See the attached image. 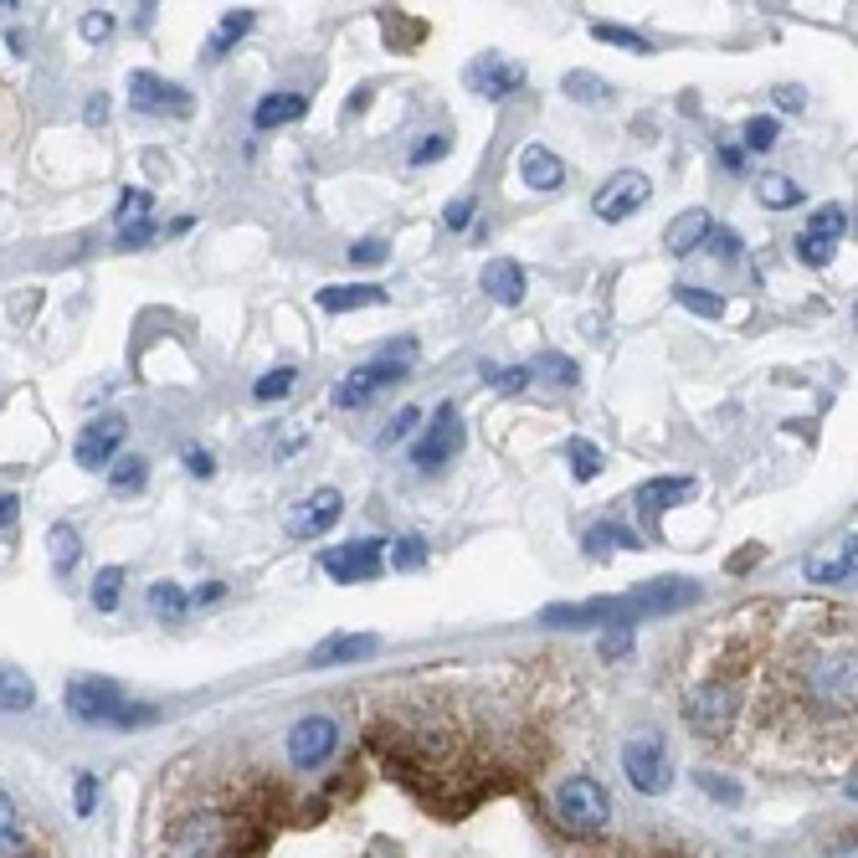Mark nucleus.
Returning <instances> with one entry per match:
<instances>
[{
	"mask_svg": "<svg viewBox=\"0 0 858 858\" xmlns=\"http://www.w3.org/2000/svg\"><path fill=\"white\" fill-rule=\"evenodd\" d=\"M78 31H82V41H108V37H114V16H108V11H88L78 21Z\"/></svg>",
	"mask_w": 858,
	"mask_h": 858,
	"instance_id": "49530a36",
	"label": "nucleus"
},
{
	"mask_svg": "<svg viewBox=\"0 0 858 858\" xmlns=\"http://www.w3.org/2000/svg\"><path fill=\"white\" fill-rule=\"evenodd\" d=\"M180 463H186L196 479H211V473H216V457L206 453V447H180Z\"/></svg>",
	"mask_w": 858,
	"mask_h": 858,
	"instance_id": "5fc2aeb1",
	"label": "nucleus"
},
{
	"mask_svg": "<svg viewBox=\"0 0 858 858\" xmlns=\"http://www.w3.org/2000/svg\"><path fill=\"white\" fill-rule=\"evenodd\" d=\"M294 381H298V371H294V365H278V371H268V376L257 381V386H253V396H257V402H283V396L294 391Z\"/></svg>",
	"mask_w": 858,
	"mask_h": 858,
	"instance_id": "4c0bfd02",
	"label": "nucleus"
},
{
	"mask_svg": "<svg viewBox=\"0 0 858 858\" xmlns=\"http://www.w3.org/2000/svg\"><path fill=\"white\" fill-rule=\"evenodd\" d=\"M565 93L581 98V103H606L612 88H606L602 78H591V72H565Z\"/></svg>",
	"mask_w": 858,
	"mask_h": 858,
	"instance_id": "ea45409f",
	"label": "nucleus"
},
{
	"mask_svg": "<svg viewBox=\"0 0 858 858\" xmlns=\"http://www.w3.org/2000/svg\"><path fill=\"white\" fill-rule=\"evenodd\" d=\"M47 555H52V571H57V576H68L72 565L82 561V540H78V530L57 520L52 530H47Z\"/></svg>",
	"mask_w": 858,
	"mask_h": 858,
	"instance_id": "b1692460",
	"label": "nucleus"
},
{
	"mask_svg": "<svg viewBox=\"0 0 858 858\" xmlns=\"http://www.w3.org/2000/svg\"><path fill=\"white\" fill-rule=\"evenodd\" d=\"M771 98H777L781 114H802V108H807V93L797 88V82H777V88H771Z\"/></svg>",
	"mask_w": 858,
	"mask_h": 858,
	"instance_id": "3c124183",
	"label": "nucleus"
},
{
	"mask_svg": "<svg viewBox=\"0 0 858 858\" xmlns=\"http://www.w3.org/2000/svg\"><path fill=\"white\" fill-rule=\"evenodd\" d=\"M31 704H37V684H31L21 669H6V663H0V710L21 714V710H31Z\"/></svg>",
	"mask_w": 858,
	"mask_h": 858,
	"instance_id": "bb28decb",
	"label": "nucleus"
},
{
	"mask_svg": "<svg viewBox=\"0 0 858 858\" xmlns=\"http://www.w3.org/2000/svg\"><path fill=\"white\" fill-rule=\"evenodd\" d=\"M854 565H858V540H832L828 550H818V555H807L802 571L807 581H818V586H838V581H854Z\"/></svg>",
	"mask_w": 858,
	"mask_h": 858,
	"instance_id": "f3484780",
	"label": "nucleus"
},
{
	"mask_svg": "<svg viewBox=\"0 0 858 858\" xmlns=\"http://www.w3.org/2000/svg\"><path fill=\"white\" fill-rule=\"evenodd\" d=\"M149 211H155V196H149V190H124L114 221H119V231H124V227H135V221H149Z\"/></svg>",
	"mask_w": 858,
	"mask_h": 858,
	"instance_id": "c9c22d12",
	"label": "nucleus"
},
{
	"mask_svg": "<svg viewBox=\"0 0 858 858\" xmlns=\"http://www.w3.org/2000/svg\"><path fill=\"white\" fill-rule=\"evenodd\" d=\"M349 263H365V268H376V263H386V241H381V237L349 241Z\"/></svg>",
	"mask_w": 858,
	"mask_h": 858,
	"instance_id": "a18cd8bd",
	"label": "nucleus"
},
{
	"mask_svg": "<svg viewBox=\"0 0 858 858\" xmlns=\"http://www.w3.org/2000/svg\"><path fill=\"white\" fill-rule=\"evenodd\" d=\"M376 653H381L376 632H335V638L314 643L309 669H339V663H361V658H376Z\"/></svg>",
	"mask_w": 858,
	"mask_h": 858,
	"instance_id": "2eb2a0df",
	"label": "nucleus"
},
{
	"mask_svg": "<svg viewBox=\"0 0 858 858\" xmlns=\"http://www.w3.org/2000/svg\"><path fill=\"white\" fill-rule=\"evenodd\" d=\"M129 103L139 108V114H170V119H186L190 108V93L180 88V82H165L160 72H135L129 78Z\"/></svg>",
	"mask_w": 858,
	"mask_h": 858,
	"instance_id": "f8f14e48",
	"label": "nucleus"
},
{
	"mask_svg": "<svg viewBox=\"0 0 858 858\" xmlns=\"http://www.w3.org/2000/svg\"><path fill=\"white\" fill-rule=\"evenodd\" d=\"M149 241H155V221H135V227H124L119 237H114V247L135 253V247H149Z\"/></svg>",
	"mask_w": 858,
	"mask_h": 858,
	"instance_id": "09e8293b",
	"label": "nucleus"
},
{
	"mask_svg": "<svg viewBox=\"0 0 858 858\" xmlns=\"http://www.w3.org/2000/svg\"><path fill=\"white\" fill-rule=\"evenodd\" d=\"M673 298H679L689 314H699V319H720V314H724V298L710 294V288H689V283H684V288H679Z\"/></svg>",
	"mask_w": 858,
	"mask_h": 858,
	"instance_id": "e433bc0d",
	"label": "nucleus"
},
{
	"mask_svg": "<svg viewBox=\"0 0 858 858\" xmlns=\"http://www.w3.org/2000/svg\"><path fill=\"white\" fill-rule=\"evenodd\" d=\"M447 149H453V139H447V135H432V139H422V145L412 149V165H432V160H443Z\"/></svg>",
	"mask_w": 858,
	"mask_h": 858,
	"instance_id": "8fccbe9b",
	"label": "nucleus"
},
{
	"mask_svg": "<svg viewBox=\"0 0 858 858\" xmlns=\"http://www.w3.org/2000/svg\"><path fill=\"white\" fill-rule=\"evenodd\" d=\"M469 82L479 88L483 98H489V103H504L510 93H520V88H524V68L489 52V57H479V62L469 68Z\"/></svg>",
	"mask_w": 858,
	"mask_h": 858,
	"instance_id": "dca6fc26",
	"label": "nucleus"
},
{
	"mask_svg": "<svg viewBox=\"0 0 858 858\" xmlns=\"http://www.w3.org/2000/svg\"><path fill=\"white\" fill-rule=\"evenodd\" d=\"M832 253H838V241H822V237H812V231H802V237H797V257H802L807 268H828Z\"/></svg>",
	"mask_w": 858,
	"mask_h": 858,
	"instance_id": "a19ab883",
	"label": "nucleus"
},
{
	"mask_svg": "<svg viewBox=\"0 0 858 858\" xmlns=\"http://www.w3.org/2000/svg\"><path fill=\"white\" fill-rule=\"evenodd\" d=\"M309 114V103H304V93H268L263 103L253 108V124L268 135V129H283V124H298Z\"/></svg>",
	"mask_w": 858,
	"mask_h": 858,
	"instance_id": "5701e85b",
	"label": "nucleus"
},
{
	"mask_svg": "<svg viewBox=\"0 0 858 858\" xmlns=\"http://www.w3.org/2000/svg\"><path fill=\"white\" fill-rule=\"evenodd\" d=\"M530 376H545V381H555V386H576L581 371H576V361H571V355L545 349V355H535V361H530Z\"/></svg>",
	"mask_w": 858,
	"mask_h": 858,
	"instance_id": "c85d7f7f",
	"label": "nucleus"
},
{
	"mask_svg": "<svg viewBox=\"0 0 858 858\" xmlns=\"http://www.w3.org/2000/svg\"><path fill=\"white\" fill-rule=\"evenodd\" d=\"M16 514H21V499H16V494H0V530H6V524H16Z\"/></svg>",
	"mask_w": 858,
	"mask_h": 858,
	"instance_id": "bf43d9fd",
	"label": "nucleus"
},
{
	"mask_svg": "<svg viewBox=\"0 0 858 858\" xmlns=\"http://www.w3.org/2000/svg\"><path fill=\"white\" fill-rule=\"evenodd\" d=\"M648 196H653V180L643 170H618L596 196H591V211L602 221H628L632 211H643Z\"/></svg>",
	"mask_w": 858,
	"mask_h": 858,
	"instance_id": "0eeeda50",
	"label": "nucleus"
},
{
	"mask_svg": "<svg viewBox=\"0 0 858 858\" xmlns=\"http://www.w3.org/2000/svg\"><path fill=\"white\" fill-rule=\"evenodd\" d=\"M704 241H710V253L720 257V263H736V257H740V231H730V227H724V231L710 227V237H704Z\"/></svg>",
	"mask_w": 858,
	"mask_h": 858,
	"instance_id": "de8ad7c7",
	"label": "nucleus"
},
{
	"mask_svg": "<svg viewBox=\"0 0 858 858\" xmlns=\"http://www.w3.org/2000/svg\"><path fill=\"white\" fill-rule=\"evenodd\" d=\"M427 561V545L416 535H402L396 545H391V571H416V565Z\"/></svg>",
	"mask_w": 858,
	"mask_h": 858,
	"instance_id": "79ce46f5",
	"label": "nucleus"
},
{
	"mask_svg": "<svg viewBox=\"0 0 858 858\" xmlns=\"http://www.w3.org/2000/svg\"><path fill=\"white\" fill-rule=\"evenodd\" d=\"M62 704H68L82 724H149L155 720L149 704H129L124 689L108 684V679H68Z\"/></svg>",
	"mask_w": 858,
	"mask_h": 858,
	"instance_id": "f03ea898",
	"label": "nucleus"
},
{
	"mask_svg": "<svg viewBox=\"0 0 858 858\" xmlns=\"http://www.w3.org/2000/svg\"><path fill=\"white\" fill-rule=\"evenodd\" d=\"M319 309L324 314H349V309H381L386 304V288L381 283H329L319 288Z\"/></svg>",
	"mask_w": 858,
	"mask_h": 858,
	"instance_id": "a211bd4d",
	"label": "nucleus"
},
{
	"mask_svg": "<svg viewBox=\"0 0 858 858\" xmlns=\"http://www.w3.org/2000/svg\"><path fill=\"white\" fill-rule=\"evenodd\" d=\"M253 31V11H227L221 21H216V31H211V41H206V62H216V57H227V47H237L241 37Z\"/></svg>",
	"mask_w": 858,
	"mask_h": 858,
	"instance_id": "393cba45",
	"label": "nucleus"
},
{
	"mask_svg": "<svg viewBox=\"0 0 858 858\" xmlns=\"http://www.w3.org/2000/svg\"><path fill=\"white\" fill-rule=\"evenodd\" d=\"M216 596H221V586H216V581H206V586L196 591V596H190V602H216Z\"/></svg>",
	"mask_w": 858,
	"mask_h": 858,
	"instance_id": "e2e57ef3",
	"label": "nucleus"
},
{
	"mask_svg": "<svg viewBox=\"0 0 858 858\" xmlns=\"http://www.w3.org/2000/svg\"><path fill=\"white\" fill-rule=\"evenodd\" d=\"M720 160L730 165V170H740V165H746V149H736V145H720Z\"/></svg>",
	"mask_w": 858,
	"mask_h": 858,
	"instance_id": "052dcab7",
	"label": "nucleus"
},
{
	"mask_svg": "<svg viewBox=\"0 0 858 858\" xmlns=\"http://www.w3.org/2000/svg\"><path fill=\"white\" fill-rule=\"evenodd\" d=\"M828 858H858L854 854V838H844V844H832V854Z\"/></svg>",
	"mask_w": 858,
	"mask_h": 858,
	"instance_id": "0e129e2a",
	"label": "nucleus"
},
{
	"mask_svg": "<svg viewBox=\"0 0 858 858\" xmlns=\"http://www.w3.org/2000/svg\"><path fill=\"white\" fill-rule=\"evenodd\" d=\"M524 288H530V278H524V268L514 257H489V263H483V294L489 298H499V304L514 309L524 298Z\"/></svg>",
	"mask_w": 858,
	"mask_h": 858,
	"instance_id": "6ab92c4d",
	"label": "nucleus"
},
{
	"mask_svg": "<svg viewBox=\"0 0 858 858\" xmlns=\"http://www.w3.org/2000/svg\"><path fill=\"white\" fill-rule=\"evenodd\" d=\"M520 175H524V186L530 190H561L565 186V160L545 145H530L520 155Z\"/></svg>",
	"mask_w": 858,
	"mask_h": 858,
	"instance_id": "aec40b11",
	"label": "nucleus"
},
{
	"mask_svg": "<svg viewBox=\"0 0 858 858\" xmlns=\"http://www.w3.org/2000/svg\"><path fill=\"white\" fill-rule=\"evenodd\" d=\"M632 648V628H606L602 638V658H622Z\"/></svg>",
	"mask_w": 858,
	"mask_h": 858,
	"instance_id": "6e6d98bb",
	"label": "nucleus"
},
{
	"mask_svg": "<svg viewBox=\"0 0 858 858\" xmlns=\"http://www.w3.org/2000/svg\"><path fill=\"white\" fill-rule=\"evenodd\" d=\"M103 93H93V98H88V124H103Z\"/></svg>",
	"mask_w": 858,
	"mask_h": 858,
	"instance_id": "680f3d73",
	"label": "nucleus"
},
{
	"mask_svg": "<svg viewBox=\"0 0 858 858\" xmlns=\"http://www.w3.org/2000/svg\"><path fill=\"white\" fill-rule=\"evenodd\" d=\"M324 576H335L339 586H355V581H376L386 571V540H349L319 555Z\"/></svg>",
	"mask_w": 858,
	"mask_h": 858,
	"instance_id": "423d86ee",
	"label": "nucleus"
},
{
	"mask_svg": "<svg viewBox=\"0 0 858 858\" xmlns=\"http://www.w3.org/2000/svg\"><path fill=\"white\" fill-rule=\"evenodd\" d=\"M11 832H16V807H11V797L0 791V844H6Z\"/></svg>",
	"mask_w": 858,
	"mask_h": 858,
	"instance_id": "13d9d810",
	"label": "nucleus"
},
{
	"mask_svg": "<svg viewBox=\"0 0 858 858\" xmlns=\"http://www.w3.org/2000/svg\"><path fill=\"white\" fill-rule=\"evenodd\" d=\"M689 494H694V479H648V483H638V510L663 514L673 504H684Z\"/></svg>",
	"mask_w": 858,
	"mask_h": 858,
	"instance_id": "4be33fe9",
	"label": "nucleus"
},
{
	"mask_svg": "<svg viewBox=\"0 0 858 858\" xmlns=\"http://www.w3.org/2000/svg\"><path fill=\"white\" fill-rule=\"evenodd\" d=\"M335 746H339V724L329 720V714H304V720L288 730V761H294L298 771L324 766L335 756Z\"/></svg>",
	"mask_w": 858,
	"mask_h": 858,
	"instance_id": "6e6552de",
	"label": "nucleus"
},
{
	"mask_svg": "<svg viewBox=\"0 0 858 858\" xmlns=\"http://www.w3.org/2000/svg\"><path fill=\"white\" fill-rule=\"evenodd\" d=\"M457 453H463V416H457L453 402H443L437 406V422L427 427V437L412 447V463L422 473H432V469H443V463H453Z\"/></svg>",
	"mask_w": 858,
	"mask_h": 858,
	"instance_id": "9d476101",
	"label": "nucleus"
},
{
	"mask_svg": "<svg viewBox=\"0 0 858 858\" xmlns=\"http://www.w3.org/2000/svg\"><path fill=\"white\" fill-rule=\"evenodd\" d=\"M812 699H818L822 710H832V714L854 710V658L818 663V669H812Z\"/></svg>",
	"mask_w": 858,
	"mask_h": 858,
	"instance_id": "4468645a",
	"label": "nucleus"
},
{
	"mask_svg": "<svg viewBox=\"0 0 858 858\" xmlns=\"http://www.w3.org/2000/svg\"><path fill=\"white\" fill-rule=\"evenodd\" d=\"M565 457H571V473H576V483H591L596 479V473H602V447L596 443H586V437H571V443H565Z\"/></svg>",
	"mask_w": 858,
	"mask_h": 858,
	"instance_id": "7c9ffc66",
	"label": "nucleus"
},
{
	"mask_svg": "<svg viewBox=\"0 0 858 858\" xmlns=\"http://www.w3.org/2000/svg\"><path fill=\"white\" fill-rule=\"evenodd\" d=\"M807 231H812V237H822V241H838L848 231V211H844V206H818V211L807 216Z\"/></svg>",
	"mask_w": 858,
	"mask_h": 858,
	"instance_id": "f704fd0d",
	"label": "nucleus"
},
{
	"mask_svg": "<svg viewBox=\"0 0 858 858\" xmlns=\"http://www.w3.org/2000/svg\"><path fill=\"white\" fill-rule=\"evenodd\" d=\"M412 365H416V339H391L376 361L355 365V371H345V376L335 381L329 402H335L339 412H361L371 396H381L386 386H396V381H402Z\"/></svg>",
	"mask_w": 858,
	"mask_h": 858,
	"instance_id": "f257e3e1",
	"label": "nucleus"
},
{
	"mask_svg": "<svg viewBox=\"0 0 858 858\" xmlns=\"http://www.w3.org/2000/svg\"><path fill=\"white\" fill-rule=\"evenodd\" d=\"M119 596H124V565H103L93 576V606L98 612H114Z\"/></svg>",
	"mask_w": 858,
	"mask_h": 858,
	"instance_id": "72a5a7b5",
	"label": "nucleus"
},
{
	"mask_svg": "<svg viewBox=\"0 0 858 858\" xmlns=\"http://www.w3.org/2000/svg\"><path fill=\"white\" fill-rule=\"evenodd\" d=\"M145 473H149L145 457H114L108 463V489L114 494H135V489H145Z\"/></svg>",
	"mask_w": 858,
	"mask_h": 858,
	"instance_id": "2f4dec72",
	"label": "nucleus"
},
{
	"mask_svg": "<svg viewBox=\"0 0 858 858\" xmlns=\"http://www.w3.org/2000/svg\"><path fill=\"white\" fill-rule=\"evenodd\" d=\"M704 237H710V211H704V206H689V211H679V216L669 221V231H663V247H669V257H689Z\"/></svg>",
	"mask_w": 858,
	"mask_h": 858,
	"instance_id": "412c9836",
	"label": "nucleus"
},
{
	"mask_svg": "<svg viewBox=\"0 0 858 858\" xmlns=\"http://www.w3.org/2000/svg\"><path fill=\"white\" fill-rule=\"evenodd\" d=\"M699 602V586L684 576H663V581H648V586L628 591V606H632V622L643 618H663V612H679V606H694Z\"/></svg>",
	"mask_w": 858,
	"mask_h": 858,
	"instance_id": "9b49d317",
	"label": "nucleus"
},
{
	"mask_svg": "<svg viewBox=\"0 0 858 858\" xmlns=\"http://www.w3.org/2000/svg\"><path fill=\"white\" fill-rule=\"evenodd\" d=\"M591 37H596V41H612V47H628V52H653V41H648L643 31L618 27V21H591Z\"/></svg>",
	"mask_w": 858,
	"mask_h": 858,
	"instance_id": "473e14b6",
	"label": "nucleus"
},
{
	"mask_svg": "<svg viewBox=\"0 0 858 858\" xmlns=\"http://www.w3.org/2000/svg\"><path fill=\"white\" fill-rule=\"evenodd\" d=\"M622 771H628L632 791H643V797H663V791H669V781H673L669 751H663V740H658V736L628 740V751H622Z\"/></svg>",
	"mask_w": 858,
	"mask_h": 858,
	"instance_id": "39448f33",
	"label": "nucleus"
},
{
	"mask_svg": "<svg viewBox=\"0 0 858 858\" xmlns=\"http://www.w3.org/2000/svg\"><path fill=\"white\" fill-rule=\"evenodd\" d=\"M124 437H129V427H124L119 416H93L88 427L78 432V443H72V453H78V463L82 469H108L114 457H119V447H124Z\"/></svg>",
	"mask_w": 858,
	"mask_h": 858,
	"instance_id": "ddd939ff",
	"label": "nucleus"
},
{
	"mask_svg": "<svg viewBox=\"0 0 858 858\" xmlns=\"http://www.w3.org/2000/svg\"><path fill=\"white\" fill-rule=\"evenodd\" d=\"M416 422H422V412H416V406H402V412L391 416V427L381 432V447H396V443H406V437H412V432H416Z\"/></svg>",
	"mask_w": 858,
	"mask_h": 858,
	"instance_id": "37998d69",
	"label": "nucleus"
},
{
	"mask_svg": "<svg viewBox=\"0 0 858 858\" xmlns=\"http://www.w3.org/2000/svg\"><path fill=\"white\" fill-rule=\"evenodd\" d=\"M555 812H561V822H565L571 832H581V838H596V832L612 822V797H606L602 781L571 777V781H561V791H555Z\"/></svg>",
	"mask_w": 858,
	"mask_h": 858,
	"instance_id": "7ed1b4c3",
	"label": "nucleus"
},
{
	"mask_svg": "<svg viewBox=\"0 0 858 858\" xmlns=\"http://www.w3.org/2000/svg\"><path fill=\"white\" fill-rule=\"evenodd\" d=\"M694 781H699V787H704V791H710L714 802H724V807H740V787H736V781H730V777H714V771H694Z\"/></svg>",
	"mask_w": 858,
	"mask_h": 858,
	"instance_id": "c03bdc74",
	"label": "nucleus"
},
{
	"mask_svg": "<svg viewBox=\"0 0 858 858\" xmlns=\"http://www.w3.org/2000/svg\"><path fill=\"white\" fill-rule=\"evenodd\" d=\"M149 612L165 622H180L190 612V591L175 586V581H155V586H149Z\"/></svg>",
	"mask_w": 858,
	"mask_h": 858,
	"instance_id": "cd10ccee",
	"label": "nucleus"
},
{
	"mask_svg": "<svg viewBox=\"0 0 858 858\" xmlns=\"http://www.w3.org/2000/svg\"><path fill=\"white\" fill-rule=\"evenodd\" d=\"M756 196H761L771 211H787V206L802 201V186L787 180V175H761V180H756Z\"/></svg>",
	"mask_w": 858,
	"mask_h": 858,
	"instance_id": "c756f323",
	"label": "nucleus"
},
{
	"mask_svg": "<svg viewBox=\"0 0 858 858\" xmlns=\"http://www.w3.org/2000/svg\"><path fill=\"white\" fill-rule=\"evenodd\" d=\"M746 149H756V155H766V149L777 145V135H781V124L777 119H766V114H756V119H746Z\"/></svg>",
	"mask_w": 858,
	"mask_h": 858,
	"instance_id": "58836bf2",
	"label": "nucleus"
},
{
	"mask_svg": "<svg viewBox=\"0 0 858 858\" xmlns=\"http://www.w3.org/2000/svg\"><path fill=\"white\" fill-rule=\"evenodd\" d=\"M736 710H740V694H736V684H724V679L694 684L684 694V720L694 724L699 736H724V730L736 724Z\"/></svg>",
	"mask_w": 858,
	"mask_h": 858,
	"instance_id": "20e7f679",
	"label": "nucleus"
},
{
	"mask_svg": "<svg viewBox=\"0 0 858 858\" xmlns=\"http://www.w3.org/2000/svg\"><path fill=\"white\" fill-rule=\"evenodd\" d=\"M581 545H586V555H591V561H606L612 550H638L643 540H638V535H628L622 524H591Z\"/></svg>",
	"mask_w": 858,
	"mask_h": 858,
	"instance_id": "a878e982",
	"label": "nucleus"
},
{
	"mask_svg": "<svg viewBox=\"0 0 858 858\" xmlns=\"http://www.w3.org/2000/svg\"><path fill=\"white\" fill-rule=\"evenodd\" d=\"M469 221H473V201H469V196L447 201V211H443V227L447 231H469Z\"/></svg>",
	"mask_w": 858,
	"mask_h": 858,
	"instance_id": "603ef678",
	"label": "nucleus"
},
{
	"mask_svg": "<svg viewBox=\"0 0 858 858\" xmlns=\"http://www.w3.org/2000/svg\"><path fill=\"white\" fill-rule=\"evenodd\" d=\"M483 376H494L499 391H524L530 386V365H520V371H494V365H483Z\"/></svg>",
	"mask_w": 858,
	"mask_h": 858,
	"instance_id": "864d4df0",
	"label": "nucleus"
},
{
	"mask_svg": "<svg viewBox=\"0 0 858 858\" xmlns=\"http://www.w3.org/2000/svg\"><path fill=\"white\" fill-rule=\"evenodd\" d=\"M339 514H345V499H339V489H314V494H304L288 510V520H283V530L294 540H319L329 535L339 524Z\"/></svg>",
	"mask_w": 858,
	"mask_h": 858,
	"instance_id": "1a4fd4ad",
	"label": "nucleus"
},
{
	"mask_svg": "<svg viewBox=\"0 0 858 858\" xmlns=\"http://www.w3.org/2000/svg\"><path fill=\"white\" fill-rule=\"evenodd\" d=\"M93 802H98V781L78 777V812H93Z\"/></svg>",
	"mask_w": 858,
	"mask_h": 858,
	"instance_id": "4d7b16f0",
	"label": "nucleus"
}]
</instances>
